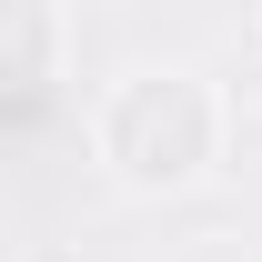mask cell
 I'll return each instance as SVG.
<instances>
[{
	"instance_id": "2",
	"label": "cell",
	"mask_w": 262,
	"mask_h": 262,
	"mask_svg": "<svg viewBox=\"0 0 262 262\" xmlns=\"http://www.w3.org/2000/svg\"><path fill=\"white\" fill-rule=\"evenodd\" d=\"M0 31H10L0 81H10V111L31 121L51 101V81H61V0H0Z\"/></svg>"
},
{
	"instance_id": "1",
	"label": "cell",
	"mask_w": 262,
	"mask_h": 262,
	"mask_svg": "<svg viewBox=\"0 0 262 262\" xmlns=\"http://www.w3.org/2000/svg\"><path fill=\"white\" fill-rule=\"evenodd\" d=\"M222 131H232L222 91H212L202 71H182V61H141V71H121V81L91 101L101 171H111L121 192H141V202H171V192H192V182H212Z\"/></svg>"
}]
</instances>
